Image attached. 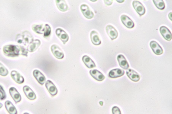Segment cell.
Instances as JSON below:
<instances>
[{
    "mask_svg": "<svg viewBox=\"0 0 172 114\" xmlns=\"http://www.w3.org/2000/svg\"><path fill=\"white\" fill-rule=\"evenodd\" d=\"M104 2L108 6L111 5L113 2L112 1H105Z\"/></svg>",
    "mask_w": 172,
    "mask_h": 114,
    "instance_id": "cell-30",
    "label": "cell"
},
{
    "mask_svg": "<svg viewBox=\"0 0 172 114\" xmlns=\"http://www.w3.org/2000/svg\"><path fill=\"white\" fill-rule=\"evenodd\" d=\"M8 70L0 63V75L5 76L8 74Z\"/></svg>",
    "mask_w": 172,
    "mask_h": 114,
    "instance_id": "cell-26",
    "label": "cell"
},
{
    "mask_svg": "<svg viewBox=\"0 0 172 114\" xmlns=\"http://www.w3.org/2000/svg\"><path fill=\"white\" fill-rule=\"evenodd\" d=\"M41 42L38 39L35 40L30 43L28 47V50L30 52H34L41 45Z\"/></svg>",
    "mask_w": 172,
    "mask_h": 114,
    "instance_id": "cell-22",
    "label": "cell"
},
{
    "mask_svg": "<svg viewBox=\"0 0 172 114\" xmlns=\"http://www.w3.org/2000/svg\"><path fill=\"white\" fill-rule=\"evenodd\" d=\"M3 104H2L1 103H0V109H1L2 107Z\"/></svg>",
    "mask_w": 172,
    "mask_h": 114,
    "instance_id": "cell-31",
    "label": "cell"
},
{
    "mask_svg": "<svg viewBox=\"0 0 172 114\" xmlns=\"http://www.w3.org/2000/svg\"><path fill=\"white\" fill-rule=\"evenodd\" d=\"M90 74L96 80L101 82L105 78V76L100 71L96 69L91 70L90 71Z\"/></svg>",
    "mask_w": 172,
    "mask_h": 114,
    "instance_id": "cell-12",
    "label": "cell"
},
{
    "mask_svg": "<svg viewBox=\"0 0 172 114\" xmlns=\"http://www.w3.org/2000/svg\"><path fill=\"white\" fill-rule=\"evenodd\" d=\"M51 29L50 26L48 24H46L44 27V36L45 37H48L50 34Z\"/></svg>",
    "mask_w": 172,
    "mask_h": 114,
    "instance_id": "cell-27",
    "label": "cell"
},
{
    "mask_svg": "<svg viewBox=\"0 0 172 114\" xmlns=\"http://www.w3.org/2000/svg\"><path fill=\"white\" fill-rule=\"evenodd\" d=\"M43 25H33V30L38 34H42L44 31V28H43Z\"/></svg>",
    "mask_w": 172,
    "mask_h": 114,
    "instance_id": "cell-24",
    "label": "cell"
},
{
    "mask_svg": "<svg viewBox=\"0 0 172 114\" xmlns=\"http://www.w3.org/2000/svg\"><path fill=\"white\" fill-rule=\"evenodd\" d=\"M150 46L154 53L157 55H160L163 54V51L162 47L155 41H152L150 43Z\"/></svg>",
    "mask_w": 172,
    "mask_h": 114,
    "instance_id": "cell-9",
    "label": "cell"
},
{
    "mask_svg": "<svg viewBox=\"0 0 172 114\" xmlns=\"http://www.w3.org/2000/svg\"><path fill=\"white\" fill-rule=\"evenodd\" d=\"M5 106L7 111L10 114H17V110L15 107L10 101H7L5 103Z\"/></svg>",
    "mask_w": 172,
    "mask_h": 114,
    "instance_id": "cell-21",
    "label": "cell"
},
{
    "mask_svg": "<svg viewBox=\"0 0 172 114\" xmlns=\"http://www.w3.org/2000/svg\"><path fill=\"white\" fill-rule=\"evenodd\" d=\"M33 75L38 82L43 85L46 82V78L43 74L38 70H35L33 72Z\"/></svg>",
    "mask_w": 172,
    "mask_h": 114,
    "instance_id": "cell-11",
    "label": "cell"
},
{
    "mask_svg": "<svg viewBox=\"0 0 172 114\" xmlns=\"http://www.w3.org/2000/svg\"><path fill=\"white\" fill-rule=\"evenodd\" d=\"M3 51L6 56L14 57L20 54V49L17 46L6 45L3 47Z\"/></svg>",
    "mask_w": 172,
    "mask_h": 114,
    "instance_id": "cell-1",
    "label": "cell"
},
{
    "mask_svg": "<svg viewBox=\"0 0 172 114\" xmlns=\"http://www.w3.org/2000/svg\"><path fill=\"white\" fill-rule=\"evenodd\" d=\"M11 76L15 82L18 84L23 83L24 79L19 73L16 71H13L10 74Z\"/></svg>",
    "mask_w": 172,
    "mask_h": 114,
    "instance_id": "cell-19",
    "label": "cell"
},
{
    "mask_svg": "<svg viewBox=\"0 0 172 114\" xmlns=\"http://www.w3.org/2000/svg\"><path fill=\"white\" fill-rule=\"evenodd\" d=\"M134 8L137 13L140 15H143L146 12V10L143 5L139 2L134 1L133 3Z\"/></svg>",
    "mask_w": 172,
    "mask_h": 114,
    "instance_id": "cell-3",
    "label": "cell"
},
{
    "mask_svg": "<svg viewBox=\"0 0 172 114\" xmlns=\"http://www.w3.org/2000/svg\"><path fill=\"white\" fill-rule=\"evenodd\" d=\"M80 9L82 11L84 16L88 19H91L94 17V14L87 5L83 4L80 7Z\"/></svg>",
    "mask_w": 172,
    "mask_h": 114,
    "instance_id": "cell-2",
    "label": "cell"
},
{
    "mask_svg": "<svg viewBox=\"0 0 172 114\" xmlns=\"http://www.w3.org/2000/svg\"><path fill=\"white\" fill-rule=\"evenodd\" d=\"M23 114H29L28 113L26 112V113H24Z\"/></svg>",
    "mask_w": 172,
    "mask_h": 114,
    "instance_id": "cell-32",
    "label": "cell"
},
{
    "mask_svg": "<svg viewBox=\"0 0 172 114\" xmlns=\"http://www.w3.org/2000/svg\"><path fill=\"white\" fill-rule=\"evenodd\" d=\"M56 3L58 8L62 12H65L68 9L67 3L64 1H56Z\"/></svg>",
    "mask_w": 172,
    "mask_h": 114,
    "instance_id": "cell-23",
    "label": "cell"
},
{
    "mask_svg": "<svg viewBox=\"0 0 172 114\" xmlns=\"http://www.w3.org/2000/svg\"><path fill=\"white\" fill-rule=\"evenodd\" d=\"M46 87L52 96H55L58 93V90L56 86L50 80L46 81L45 85Z\"/></svg>",
    "mask_w": 172,
    "mask_h": 114,
    "instance_id": "cell-5",
    "label": "cell"
},
{
    "mask_svg": "<svg viewBox=\"0 0 172 114\" xmlns=\"http://www.w3.org/2000/svg\"><path fill=\"white\" fill-rule=\"evenodd\" d=\"M160 31L163 37L166 40L170 41L171 40V33L167 27L163 26L161 27L160 28Z\"/></svg>",
    "mask_w": 172,
    "mask_h": 114,
    "instance_id": "cell-16",
    "label": "cell"
},
{
    "mask_svg": "<svg viewBox=\"0 0 172 114\" xmlns=\"http://www.w3.org/2000/svg\"><path fill=\"white\" fill-rule=\"evenodd\" d=\"M9 91L11 96L16 103L19 102L21 101V95L15 88L11 87Z\"/></svg>",
    "mask_w": 172,
    "mask_h": 114,
    "instance_id": "cell-10",
    "label": "cell"
},
{
    "mask_svg": "<svg viewBox=\"0 0 172 114\" xmlns=\"http://www.w3.org/2000/svg\"><path fill=\"white\" fill-rule=\"evenodd\" d=\"M56 33L60 39L62 40L64 44L66 43L69 40V36L63 29L60 28H58L56 29Z\"/></svg>",
    "mask_w": 172,
    "mask_h": 114,
    "instance_id": "cell-6",
    "label": "cell"
},
{
    "mask_svg": "<svg viewBox=\"0 0 172 114\" xmlns=\"http://www.w3.org/2000/svg\"><path fill=\"white\" fill-rule=\"evenodd\" d=\"M113 114H122L120 110L118 107L115 106L112 108Z\"/></svg>",
    "mask_w": 172,
    "mask_h": 114,
    "instance_id": "cell-29",
    "label": "cell"
},
{
    "mask_svg": "<svg viewBox=\"0 0 172 114\" xmlns=\"http://www.w3.org/2000/svg\"><path fill=\"white\" fill-rule=\"evenodd\" d=\"M82 60L87 68L90 69L96 67L94 62L89 56L85 55L83 57Z\"/></svg>",
    "mask_w": 172,
    "mask_h": 114,
    "instance_id": "cell-20",
    "label": "cell"
},
{
    "mask_svg": "<svg viewBox=\"0 0 172 114\" xmlns=\"http://www.w3.org/2000/svg\"><path fill=\"white\" fill-rule=\"evenodd\" d=\"M90 39L91 42L95 45H100L101 41L99 37L98 34L97 32L94 31H91L90 34Z\"/></svg>",
    "mask_w": 172,
    "mask_h": 114,
    "instance_id": "cell-18",
    "label": "cell"
},
{
    "mask_svg": "<svg viewBox=\"0 0 172 114\" xmlns=\"http://www.w3.org/2000/svg\"><path fill=\"white\" fill-rule=\"evenodd\" d=\"M121 20L123 24L128 28H131L134 27V24L133 21L125 15H122L121 17Z\"/></svg>",
    "mask_w": 172,
    "mask_h": 114,
    "instance_id": "cell-13",
    "label": "cell"
},
{
    "mask_svg": "<svg viewBox=\"0 0 172 114\" xmlns=\"http://www.w3.org/2000/svg\"><path fill=\"white\" fill-rule=\"evenodd\" d=\"M153 2L158 9L163 10L165 8V5L162 0H154Z\"/></svg>",
    "mask_w": 172,
    "mask_h": 114,
    "instance_id": "cell-25",
    "label": "cell"
},
{
    "mask_svg": "<svg viewBox=\"0 0 172 114\" xmlns=\"http://www.w3.org/2000/svg\"><path fill=\"white\" fill-rule=\"evenodd\" d=\"M119 65L123 69L127 70L129 68L130 66L127 61L126 59L123 55L120 54L117 57Z\"/></svg>",
    "mask_w": 172,
    "mask_h": 114,
    "instance_id": "cell-17",
    "label": "cell"
},
{
    "mask_svg": "<svg viewBox=\"0 0 172 114\" xmlns=\"http://www.w3.org/2000/svg\"><path fill=\"white\" fill-rule=\"evenodd\" d=\"M51 51L54 56L58 59H63L64 57V54L60 47L57 45H54L51 46Z\"/></svg>",
    "mask_w": 172,
    "mask_h": 114,
    "instance_id": "cell-4",
    "label": "cell"
},
{
    "mask_svg": "<svg viewBox=\"0 0 172 114\" xmlns=\"http://www.w3.org/2000/svg\"><path fill=\"white\" fill-rule=\"evenodd\" d=\"M106 31L109 37L112 40H114L118 37V33L116 29L112 25H109L106 27Z\"/></svg>",
    "mask_w": 172,
    "mask_h": 114,
    "instance_id": "cell-7",
    "label": "cell"
},
{
    "mask_svg": "<svg viewBox=\"0 0 172 114\" xmlns=\"http://www.w3.org/2000/svg\"><path fill=\"white\" fill-rule=\"evenodd\" d=\"M23 90L26 96L30 100H34L36 98L35 94L30 87L25 86L23 88Z\"/></svg>",
    "mask_w": 172,
    "mask_h": 114,
    "instance_id": "cell-15",
    "label": "cell"
},
{
    "mask_svg": "<svg viewBox=\"0 0 172 114\" xmlns=\"http://www.w3.org/2000/svg\"><path fill=\"white\" fill-rule=\"evenodd\" d=\"M125 73L123 70L120 69H115L111 70L109 73V76L111 78H118L123 76Z\"/></svg>",
    "mask_w": 172,
    "mask_h": 114,
    "instance_id": "cell-14",
    "label": "cell"
},
{
    "mask_svg": "<svg viewBox=\"0 0 172 114\" xmlns=\"http://www.w3.org/2000/svg\"><path fill=\"white\" fill-rule=\"evenodd\" d=\"M6 98V93L2 87L0 86V101L4 100Z\"/></svg>",
    "mask_w": 172,
    "mask_h": 114,
    "instance_id": "cell-28",
    "label": "cell"
},
{
    "mask_svg": "<svg viewBox=\"0 0 172 114\" xmlns=\"http://www.w3.org/2000/svg\"><path fill=\"white\" fill-rule=\"evenodd\" d=\"M126 74L129 78L134 82H138L140 80V77L139 75L133 69H128L126 72Z\"/></svg>",
    "mask_w": 172,
    "mask_h": 114,
    "instance_id": "cell-8",
    "label": "cell"
}]
</instances>
